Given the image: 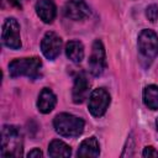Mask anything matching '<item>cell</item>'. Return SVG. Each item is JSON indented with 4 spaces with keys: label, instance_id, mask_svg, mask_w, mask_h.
<instances>
[{
    "label": "cell",
    "instance_id": "obj_19",
    "mask_svg": "<svg viewBox=\"0 0 158 158\" xmlns=\"http://www.w3.org/2000/svg\"><path fill=\"white\" fill-rule=\"evenodd\" d=\"M42 156H43V153H42V151H41L40 148H33L32 151H30V152L27 153V157H31V158H32V157H38V158H40V157H42Z\"/></svg>",
    "mask_w": 158,
    "mask_h": 158
},
{
    "label": "cell",
    "instance_id": "obj_9",
    "mask_svg": "<svg viewBox=\"0 0 158 158\" xmlns=\"http://www.w3.org/2000/svg\"><path fill=\"white\" fill-rule=\"evenodd\" d=\"M63 12L65 17L73 21H81L90 15V9L85 0H68L64 5Z\"/></svg>",
    "mask_w": 158,
    "mask_h": 158
},
{
    "label": "cell",
    "instance_id": "obj_13",
    "mask_svg": "<svg viewBox=\"0 0 158 158\" xmlns=\"http://www.w3.org/2000/svg\"><path fill=\"white\" fill-rule=\"evenodd\" d=\"M78 157H99L100 154V146L95 137H89L84 139L77 152Z\"/></svg>",
    "mask_w": 158,
    "mask_h": 158
},
{
    "label": "cell",
    "instance_id": "obj_11",
    "mask_svg": "<svg viewBox=\"0 0 158 158\" xmlns=\"http://www.w3.org/2000/svg\"><path fill=\"white\" fill-rule=\"evenodd\" d=\"M36 14L44 23H52L57 15L56 4L52 0H38L36 2Z\"/></svg>",
    "mask_w": 158,
    "mask_h": 158
},
{
    "label": "cell",
    "instance_id": "obj_20",
    "mask_svg": "<svg viewBox=\"0 0 158 158\" xmlns=\"http://www.w3.org/2000/svg\"><path fill=\"white\" fill-rule=\"evenodd\" d=\"M9 2L14 6H17V7H21V4H20V0H9Z\"/></svg>",
    "mask_w": 158,
    "mask_h": 158
},
{
    "label": "cell",
    "instance_id": "obj_21",
    "mask_svg": "<svg viewBox=\"0 0 158 158\" xmlns=\"http://www.w3.org/2000/svg\"><path fill=\"white\" fill-rule=\"evenodd\" d=\"M156 125H157V128H158V118H157V122H156Z\"/></svg>",
    "mask_w": 158,
    "mask_h": 158
},
{
    "label": "cell",
    "instance_id": "obj_6",
    "mask_svg": "<svg viewBox=\"0 0 158 158\" xmlns=\"http://www.w3.org/2000/svg\"><path fill=\"white\" fill-rule=\"evenodd\" d=\"M110 101H111V98L106 89L98 88L93 90L89 96V104H88L89 112L95 117L102 116L106 112L110 105Z\"/></svg>",
    "mask_w": 158,
    "mask_h": 158
},
{
    "label": "cell",
    "instance_id": "obj_17",
    "mask_svg": "<svg viewBox=\"0 0 158 158\" xmlns=\"http://www.w3.org/2000/svg\"><path fill=\"white\" fill-rule=\"evenodd\" d=\"M146 16L151 22H156L158 20V6L156 4L149 5L146 9Z\"/></svg>",
    "mask_w": 158,
    "mask_h": 158
},
{
    "label": "cell",
    "instance_id": "obj_1",
    "mask_svg": "<svg viewBox=\"0 0 158 158\" xmlns=\"http://www.w3.org/2000/svg\"><path fill=\"white\" fill-rule=\"evenodd\" d=\"M22 154L21 131L12 125H4L1 128V156L20 157Z\"/></svg>",
    "mask_w": 158,
    "mask_h": 158
},
{
    "label": "cell",
    "instance_id": "obj_15",
    "mask_svg": "<svg viewBox=\"0 0 158 158\" xmlns=\"http://www.w3.org/2000/svg\"><path fill=\"white\" fill-rule=\"evenodd\" d=\"M72 154L70 147L59 139H53L48 146L49 157H69Z\"/></svg>",
    "mask_w": 158,
    "mask_h": 158
},
{
    "label": "cell",
    "instance_id": "obj_2",
    "mask_svg": "<svg viewBox=\"0 0 158 158\" xmlns=\"http://www.w3.org/2000/svg\"><path fill=\"white\" fill-rule=\"evenodd\" d=\"M53 126L57 133L63 137H78L84 131L83 118L72 114H58L53 120Z\"/></svg>",
    "mask_w": 158,
    "mask_h": 158
},
{
    "label": "cell",
    "instance_id": "obj_7",
    "mask_svg": "<svg viewBox=\"0 0 158 158\" xmlns=\"http://www.w3.org/2000/svg\"><path fill=\"white\" fill-rule=\"evenodd\" d=\"M2 43L11 49H20L21 48V37H20V25L16 19L9 17L5 20L2 25L1 32Z\"/></svg>",
    "mask_w": 158,
    "mask_h": 158
},
{
    "label": "cell",
    "instance_id": "obj_18",
    "mask_svg": "<svg viewBox=\"0 0 158 158\" xmlns=\"http://www.w3.org/2000/svg\"><path fill=\"white\" fill-rule=\"evenodd\" d=\"M142 156L143 157H158V152L152 146H148V147H144Z\"/></svg>",
    "mask_w": 158,
    "mask_h": 158
},
{
    "label": "cell",
    "instance_id": "obj_5",
    "mask_svg": "<svg viewBox=\"0 0 158 158\" xmlns=\"http://www.w3.org/2000/svg\"><path fill=\"white\" fill-rule=\"evenodd\" d=\"M89 70L94 77H99L106 69V53L105 47L100 40H95L91 46V53L89 57Z\"/></svg>",
    "mask_w": 158,
    "mask_h": 158
},
{
    "label": "cell",
    "instance_id": "obj_3",
    "mask_svg": "<svg viewBox=\"0 0 158 158\" xmlns=\"http://www.w3.org/2000/svg\"><path fill=\"white\" fill-rule=\"evenodd\" d=\"M41 68L42 62L37 57L17 58L9 63V74L11 78L27 77L30 79H36L40 75Z\"/></svg>",
    "mask_w": 158,
    "mask_h": 158
},
{
    "label": "cell",
    "instance_id": "obj_12",
    "mask_svg": "<svg viewBox=\"0 0 158 158\" xmlns=\"http://www.w3.org/2000/svg\"><path fill=\"white\" fill-rule=\"evenodd\" d=\"M56 104H57V98H56L54 93L48 88L42 89V91L38 95V100H37V107H38L40 112L49 114L54 109Z\"/></svg>",
    "mask_w": 158,
    "mask_h": 158
},
{
    "label": "cell",
    "instance_id": "obj_4",
    "mask_svg": "<svg viewBox=\"0 0 158 158\" xmlns=\"http://www.w3.org/2000/svg\"><path fill=\"white\" fill-rule=\"evenodd\" d=\"M138 49L146 59L158 56V35L152 30H142L138 35Z\"/></svg>",
    "mask_w": 158,
    "mask_h": 158
},
{
    "label": "cell",
    "instance_id": "obj_10",
    "mask_svg": "<svg viewBox=\"0 0 158 158\" xmlns=\"http://www.w3.org/2000/svg\"><path fill=\"white\" fill-rule=\"evenodd\" d=\"M89 89H90V80L88 79L86 73L80 72L75 75L74 78V84H73V89H72V99L75 104H81L88 94H89Z\"/></svg>",
    "mask_w": 158,
    "mask_h": 158
},
{
    "label": "cell",
    "instance_id": "obj_14",
    "mask_svg": "<svg viewBox=\"0 0 158 158\" xmlns=\"http://www.w3.org/2000/svg\"><path fill=\"white\" fill-rule=\"evenodd\" d=\"M65 54L67 57L74 62V63H80L84 58V46L80 41H69L65 44Z\"/></svg>",
    "mask_w": 158,
    "mask_h": 158
},
{
    "label": "cell",
    "instance_id": "obj_16",
    "mask_svg": "<svg viewBox=\"0 0 158 158\" xmlns=\"http://www.w3.org/2000/svg\"><path fill=\"white\" fill-rule=\"evenodd\" d=\"M143 102L151 110H158V86L147 85L143 89Z\"/></svg>",
    "mask_w": 158,
    "mask_h": 158
},
{
    "label": "cell",
    "instance_id": "obj_8",
    "mask_svg": "<svg viewBox=\"0 0 158 158\" xmlns=\"http://www.w3.org/2000/svg\"><path fill=\"white\" fill-rule=\"evenodd\" d=\"M62 44H63L62 38L56 32L51 31L43 36L41 41V51L47 59L53 60L59 56L62 51Z\"/></svg>",
    "mask_w": 158,
    "mask_h": 158
}]
</instances>
